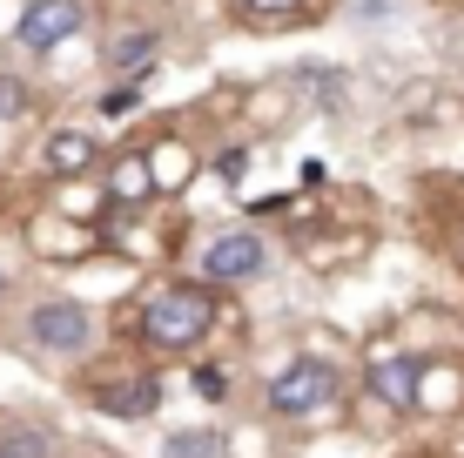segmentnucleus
Wrapping results in <instances>:
<instances>
[{
  "mask_svg": "<svg viewBox=\"0 0 464 458\" xmlns=\"http://www.w3.org/2000/svg\"><path fill=\"white\" fill-rule=\"evenodd\" d=\"M216 283H162V290L141 304V330L135 337L149 344L155 357H182V351H196L202 337L216 330Z\"/></svg>",
  "mask_w": 464,
  "mask_h": 458,
  "instance_id": "obj_1",
  "label": "nucleus"
},
{
  "mask_svg": "<svg viewBox=\"0 0 464 458\" xmlns=\"http://www.w3.org/2000/svg\"><path fill=\"white\" fill-rule=\"evenodd\" d=\"M330 398H337V365H324V357H296V365H283L276 385H269V412L276 418H310V412H324Z\"/></svg>",
  "mask_w": 464,
  "mask_h": 458,
  "instance_id": "obj_2",
  "label": "nucleus"
},
{
  "mask_svg": "<svg viewBox=\"0 0 464 458\" xmlns=\"http://www.w3.org/2000/svg\"><path fill=\"white\" fill-rule=\"evenodd\" d=\"M27 337L41 344V351L54 357H82L94 344V310L88 304H68V297H54V304H34V317H27Z\"/></svg>",
  "mask_w": 464,
  "mask_h": 458,
  "instance_id": "obj_3",
  "label": "nucleus"
},
{
  "mask_svg": "<svg viewBox=\"0 0 464 458\" xmlns=\"http://www.w3.org/2000/svg\"><path fill=\"white\" fill-rule=\"evenodd\" d=\"M263 263H269L263 236H243V229L216 236V243L202 249V277L209 283H249V277H263Z\"/></svg>",
  "mask_w": 464,
  "mask_h": 458,
  "instance_id": "obj_4",
  "label": "nucleus"
},
{
  "mask_svg": "<svg viewBox=\"0 0 464 458\" xmlns=\"http://www.w3.org/2000/svg\"><path fill=\"white\" fill-rule=\"evenodd\" d=\"M94 412L108 418H149L155 404H162V377L155 371H128V377H108V385H88Z\"/></svg>",
  "mask_w": 464,
  "mask_h": 458,
  "instance_id": "obj_5",
  "label": "nucleus"
},
{
  "mask_svg": "<svg viewBox=\"0 0 464 458\" xmlns=\"http://www.w3.org/2000/svg\"><path fill=\"white\" fill-rule=\"evenodd\" d=\"M74 27H82V0H34V7L21 14V27H14V34H21V47L47 54V47H61Z\"/></svg>",
  "mask_w": 464,
  "mask_h": 458,
  "instance_id": "obj_6",
  "label": "nucleus"
},
{
  "mask_svg": "<svg viewBox=\"0 0 464 458\" xmlns=\"http://www.w3.org/2000/svg\"><path fill=\"white\" fill-rule=\"evenodd\" d=\"M236 21L256 34H290V27L324 21V0H236Z\"/></svg>",
  "mask_w": 464,
  "mask_h": 458,
  "instance_id": "obj_7",
  "label": "nucleus"
},
{
  "mask_svg": "<svg viewBox=\"0 0 464 458\" xmlns=\"http://www.w3.org/2000/svg\"><path fill=\"white\" fill-rule=\"evenodd\" d=\"M418 377H424L418 357H383V365H371V391L391 404V412H418V398H424Z\"/></svg>",
  "mask_w": 464,
  "mask_h": 458,
  "instance_id": "obj_8",
  "label": "nucleus"
},
{
  "mask_svg": "<svg viewBox=\"0 0 464 458\" xmlns=\"http://www.w3.org/2000/svg\"><path fill=\"white\" fill-rule=\"evenodd\" d=\"M102 182H108V196H115V202H141V196H155V169L141 162V155H115Z\"/></svg>",
  "mask_w": 464,
  "mask_h": 458,
  "instance_id": "obj_9",
  "label": "nucleus"
},
{
  "mask_svg": "<svg viewBox=\"0 0 464 458\" xmlns=\"http://www.w3.org/2000/svg\"><path fill=\"white\" fill-rule=\"evenodd\" d=\"M41 162H47V176H82V169H94V141L88 135H47V149H41Z\"/></svg>",
  "mask_w": 464,
  "mask_h": 458,
  "instance_id": "obj_10",
  "label": "nucleus"
},
{
  "mask_svg": "<svg viewBox=\"0 0 464 458\" xmlns=\"http://www.w3.org/2000/svg\"><path fill=\"white\" fill-rule=\"evenodd\" d=\"M222 452H229V438H222V432H175L162 445V458H222Z\"/></svg>",
  "mask_w": 464,
  "mask_h": 458,
  "instance_id": "obj_11",
  "label": "nucleus"
},
{
  "mask_svg": "<svg viewBox=\"0 0 464 458\" xmlns=\"http://www.w3.org/2000/svg\"><path fill=\"white\" fill-rule=\"evenodd\" d=\"M155 47H162L155 34H121V41H115V54H108V61H115L121 74H141V68L155 61Z\"/></svg>",
  "mask_w": 464,
  "mask_h": 458,
  "instance_id": "obj_12",
  "label": "nucleus"
},
{
  "mask_svg": "<svg viewBox=\"0 0 464 458\" xmlns=\"http://www.w3.org/2000/svg\"><path fill=\"white\" fill-rule=\"evenodd\" d=\"M188 385H196L202 404H222V398H229V371H216V365H196V377H188Z\"/></svg>",
  "mask_w": 464,
  "mask_h": 458,
  "instance_id": "obj_13",
  "label": "nucleus"
},
{
  "mask_svg": "<svg viewBox=\"0 0 464 458\" xmlns=\"http://www.w3.org/2000/svg\"><path fill=\"white\" fill-rule=\"evenodd\" d=\"M0 458H47V438L41 432H7L0 438Z\"/></svg>",
  "mask_w": 464,
  "mask_h": 458,
  "instance_id": "obj_14",
  "label": "nucleus"
},
{
  "mask_svg": "<svg viewBox=\"0 0 464 458\" xmlns=\"http://www.w3.org/2000/svg\"><path fill=\"white\" fill-rule=\"evenodd\" d=\"M14 115H27V88L14 74H0V122H14Z\"/></svg>",
  "mask_w": 464,
  "mask_h": 458,
  "instance_id": "obj_15",
  "label": "nucleus"
},
{
  "mask_svg": "<svg viewBox=\"0 0 464 458\" xmlns=\"http://www.w3.org/2000/svg\"><path fill=\"white\" fill-rule=\"evenodd\" d=\"M243 169H249V155H243V149H222V155H216V176H222V182H236Z\"/></svg>",
  "mask_w": 464,
  "mask_h": 458,
  "instance_id": "obj_16",
  "label": "nucleus"
},
{
  "mask_svg": "<svg viewBox=\"0 0 464 458\" xmlns=\"http://www.w3.org/2000/svg\"><path fill=\"white\" fill-rule=\"evenodd\" d=\"M128 108H135V88H115V94L102 102V115H128Z\"/></svg>",
  "mask_w": 464,
  "mask_h": 458,
  "instance_id": "obj_17",
  "label": "nucleus"
}]
</instances>
